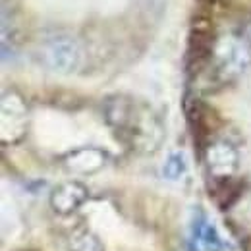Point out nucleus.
Returning a JSON list of instances; mask_svg holds the SVG:
<instances>
[{"instance_id": "nucleus-1", "label": "nucleus", "mask_w": 251, "mask_h": 251, "mask_svg": "<svg viewBox=\"0 0 251 251\" xmlns=\"http://www.w3.org/2000/svg\"><path fill=\"white\" fill-rule=\"evenodd\" d=\"M222 240H220L217 228L213 222H209L205 213L197 209L193 213L191 226H189V251H222Z\"/></svg>"}, {"instance_id": "nucleus-2", "label": "nucleus", "mask_w": 251, "mask_h": 251, "mask_svg": "<svg viewBox=\"0 0 251 251\" xmlns=\"http://www.w3.org/2000/svg\"><path fill=\"white\" fill-rule=\"evenodd\" d=\"M89 197V191L83 184L79 182H64L60 186L52 189L50 193V207L54 213L68 217L72 213H75Z\"/></svg>"}, {"instance_id": "nucleus-3", "label": "nucleus", "mask_w": 251, "mask_h": 251, "mask_svg": "<svg viewBox=\"0 0 251 251\" xmlns=\"http://www.w3.org/2000/svg\"><path fill=\"white\" fill-rule=\"evenodd\" d=\"M211 52H213V27L209 20L197 18L189 33V62L191 66H201L203 62H207Z\"/></svg>"}, {"instance_id": "nucleus-4", "label": "nucleus", "mask_w": 251, "mask_h": 251, "mask_svg": "<svg viewBox=\"0 0 251 251\" xmlns=\"http://www.w3.org/2000/svg\"><path fill=\"white\" fill-rule=\"evenodd\" d=\"M45 58L52 70L68 74V72L75 70V66L79 62V50H77L75 43L70 39H54L47 47Z\"/></svg>"}, {"instance_id": "nucleus-5", "label": "nucleus", "mask_w": 251, "mask_h": 251, "mask_svg": "<svg viewBox=\"0 0 251 251\" xmlns=\"http://www.w3.org/2000/svg\"><path fill=\"white\" fill-rule=\"evenodd\" d=\"M207 160H209V168L215 174H219L220 178H228L230 172H234L238 166V153L226 143H217L209 147Z\"/></svg>"}, {"instance_id": "nucleus-6", "label": "nucleus", "mask_w": 251, "mask_h": 251, "mask_svg": "<svg viewBox=\"0 0 251 251\" xmlns=\"http://www.w3.org/2000/svg\"><path fill=\"white\" fill-rule=\"evenodd\" d=\"M186 112H188V122L191 126V131H193V139L203 141L213 131V127H211V114L213 112L197 99L189 100Z\"/></svg>"}, {"instance_id": "nucleus-7", "label": "nucleus", "mask_w": 251, "mask_h": 251, "mask_svg": "<svg viewBox=\"0 0 251 251\" xmlns=\"http://www.w3.org/2000/svg\"><path fill=\"white\" fill-rule=\"evenodd\" d=\"M68 250L70 251H104L100 240L91 230H77L68 238Z\"/></svg>"}, {"instance_id": "nucleus-8", "label": "nucleus", "mask_w": 251, "mask_h": 251, "mask_svg": "<svg viewBox=\"0 0 251 251\" xmlns=\"http://www.w3.org/2000/svg\"><path fill=\"white\" fill-rule=\"evenodd\" d=\"M186 172V158L182 153H172L170 157L166 158L164 166H162V174L168 178V180H178L182 178Z\"/></svg>"}, {"instance_id": "nucleus-9", "label": "nucleus", "mask_w": 251, "mask_h": 251, "mask_svg": "<svg viewBox=\"0 0 251 251\" xmlns=\"http://www.w3.org/2000/svg\"><path fill=\"white\" fill-rule=\"evenodd\" d=\"M201 2H205V4H213V2H217V0H201Z\"/></svg>"}, {"instance_id": "nucleus-10", "label": "nucleus", "mask_w": 251, "mask_h": 251, "mask_svg": "<svg viewBox=\"0 0 251 251\" xmlns=\"http://www.w3.org/2000/svg\"><path fill=\"white\" fill-rule=\"evenodd\" d=\"M250 39H251V35H250Z\"/></svg>"}]
</instances>
